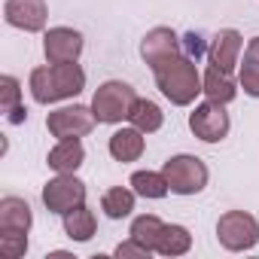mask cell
Instances as JSON below:
<instances>
[{"label": "cell", "mask_w": 259, "mask_h": 259, "mask_svg": "<svg viewBox=\"0 0 259 259\" xmlns=\"http://www.w3.org/2000/svg\"><path fill=\"white\" fill-rule=\"evenodd\" d=\"M132 189L141 198H165L171 192V186H168L162 171H135L132 174Z\"/></svg>", "instance_id": "cell-24"}, {"label": "cell", "mask_w": 259, "mask_h": 259, "mask_svg": "<svg viewBox=\"0 0 259 259\" xmlns=\"http://www.w3.org/2000/svg\"><path fill=\"white\" fill-rule=\"evenodd\" d=\"M46 162H49V168L58 171V174H76V168L85 162V147H82L79 138H64V141H58V144L49 150Z\"/></svg>", "instance_id": "cell-14"}, {"label": "cell", "mask_w": 259, "mask_h": 259, "mask_svg": "<svg viewBox=\"0 0 259 259\" xmlns=\"http://www.w3.org/2000/svg\"><path fill=\"white\" fill-rule=\"evenodd\" d=\"M177 52H183V40L171 28H153L141 40V58L150 67L159 64V61H165V58H171V55H177Z\"/></svg>", "instance_id": "cell-12"}, {"label": "cell", "mask_w": 259, "mask_h": 259, "mask_svg": "<svg viewBox=\"0 0 259 259\" xmlns=\"http://www.w3.org/2000/svg\"><path fill=\"white\" fill-rule=\"evenodd\" d=\"M0 250L7 259H22L28 253V232H0Z\"/></svg>", "instance_id": "cell-25"}, {"label": "cell", "mask_w": 259, "mask_h": 259, "mask_svg": "<svg viewBox=\"0 0 259 259\" xmlns=\"http://www.w3.org/2000/svg\"><path fill=\"white\" fill-rule=\"evenodd\" d=\"M43 55L49 64L76 61L82 55V34L73 28H49L43 34Z\"/></svg>", "instance_id": "cell-10"}, {"label": "cell", "mask_w": 259, "mask_h": 259, "mask_svg": "<svg viewBox=\"0 0 259 259\" xmlns=\"http://www.w3.org/2000/svg\"><path fill=\"white\" fill-rule=\"evenodd\" d=\"M31 98L37 104H55L64 98H76L85 89V70L76 61H64V64H43L31 70L28 79Z\"/></svg>", "instance_id": "cell-2"}, {"label": "cell", "mask_w": 259, "mask_h": 259, "mask_svg": "<svg viewBox=\"0 0 259 259\" xmlns=\"http://www.w3.org/2000/svg\"><path fill=\"white\" fill-rule=\"evenodd\" d=\"M34 213L31 204L19 195H7L0 201V232H31Z\"/></svg>", "instance_id": "cell-15"}, {"label": "cell", "mask_w": 259, "mask_h": 259, "mask_svg": "<svg viewBox=\"0 0 259 259\" xmlns=\"http://www.w3.org/2000/svg\"><path fill=\"white\" fill-rule=\"evenodd\" d=\"M241 49H244V40L235 28L217 31V37L210 40V49H207V61H210V67H217L223 73H232L235 64H238Z\"/></svg>", "instance_id": "cell-11"}, {"label": "cell", "mask_w": 259, "mask_h": 259, "mask_svg": "<svg viewBox=\"0 0 259 259\" xmlns=\"http://www.w3.org/2000/svg\"><path fill=\"white\" fill-rule=\"evenodd\" d=\"M4 19H7V25H13L19 31L40 34L46 28L49 7H46V0H7L4 4Z\"/></svg>", "instance_id": "cell-9"}, {"label": "cell", "mask_w": 259, "mask_h": 259, "mask_svg": "<svg viewBox=\"0 0 259 259\" xmlns=\"http://www.w3.org/2000/svg\"><path fill=\"white\" fill-rule=\"evenodd\" d=\"M95 229H98V220H95V213L85 204H79V207L64 213V232H67L70 241H89L95 235Z\"/></svg>", "instance_id": "cell-22"}, {"label": "cell", "mask_w": 259, "mask_h": 259, "mask_svg": "<svg viewBox=\"0 0 259 259\" xmlns=\"http://www.w3.org/2000/svg\"><path fill=\"white\" fill-rule=\"evenodd\" d=\"M201 79H204V95H207V101H217V104H232V101H235L238 85H235L232 73H223V70H217V67H207Z\"/></svg>", "instance_id": "cell-19"}, {"label": "cell", "mask_w": 259, "mask_h": 259, "mask_svg": "<svg viewBox=\"0 0 259 259\" xmlns=\"http://www.w3.org/2000/svg\"><path fill=\"white\" fill-rule=\"evenodd\" d=\"M110 156L116 162H138L147 150V141H144V132L141 128H119V132L110 135V144H107Z\"/></svg>", "instance_id": "cell-13"}, {"label": "cell", "mask_w": 259, "mask_h": 259, "mask_svg": "<svg viewBox=\"0 0 259 259\" xmlns=\"http://www.w3.org/2000/svg\"><path fill=\"white\" fill-rule=\"evenodd\" d=\"M128 122H132L135 128H141L144 135H153V132H159V128L165 125V113H162V107L156 101L138 98L135 107H132V113H128Z\"/></svg>", "instance_id": "cell-18"}, {"label": "cell", "mask_w": 259, "mask_h": 259, "mask_svg": "<svg viewBox=\"0 0 259 259\" xmlns=\"http://www.w3.org/2000/svg\"><path fill=\"white\" fill-rule=\"evenodd\" d=\"M95 113L92 107H82V104H70V107H58L46 116V128H49V135L64 141V138H85L92 135V128H95Z\"/></svg>", "instance_id": "cell-6"}, {"label": "cell", "mask_w": 259, "mask_h": 259, "mask_svg": "<svg viewBox=\"0 0 259 259\" xmlns=\"http://www.w3.org/2000/svg\"><path fill=\"white\" fill-rule=\"evenodd\" d=\"M150 253H153V250H147V247H144V244H138L135 238H128V241H122V244L116 247V256H119V259H128V256H138V259H147Z\"/></svg>", "instance_id": "cell-26"}, {"label": "cell", "mask_w": 259, "mask_h": 259, "mask_svg": "<svg viewBox=\"0 0 259 259\" xmlns=\"http://www.w3.org/2000/svg\"><path fill=\"white\" fill-rule=\"evenodd\" d=\"M0 107L7 113V122L22 125L28 119V110L22 107V85L16 76H0Z\"/></svg>", "instance_id": "cell-17"}, {"label": "cell", "mask_w": 259, "mask_h": 259, "mask_svg": "<svg viewBox=\"0 0 259 259\" xmlns=\"http://www.w3.org/2000/svg\"><path fill=\"white\" fill-rule=\"evenodd\" d=\"M183 52H186L189 58L204 55V37H201V34H195V31H189V34L183 37Z\"/></svg>", "instance_id": "cell-27"}, {"label": "cell", "mask_w": 259, "mask_h": 259, "mask_svg": "<svg viewBox=\"0 0 259 259\" xmlns=\"http://www.w3.org/2000/svg\"><path fill=\"white\" fill-rule=\"evenodd\" d=\"M189 247H192L189 229L177 226V223H165L162 238L156 244V253H162V256H183V253H189Z\"/></svg>", "instance_id": "cell-20"}, {"label": "cell", "mask_w": 259, "mask_h": 259, "mask_svg": "<svg viewBox=\"0 0 259 259\" xmlns=\"http://www.w3.org/2000/svg\"><path fill=\"white\" fill-rule=\"evenodd\" d=\"M238 82H241L244 95L259 98V37L247 40V46H244V58H241V67H238Z\"/></svg>", "instance_id": "cell-16"}, {"label": "cell", "mask_w": 259, "mask_h": 259, "mask_svg": "<svg viewBox=\"0 0 259 259\" xmlns=\"http://www.w3.org/2000/svg\"><path fill=\"white\" fill-rule=\"evenodd\" d=\"M135 189H125V186H113L101 195V207L110 220H125V217H132L135 210Z\"/></svg>", "instance_id": "cell-21"}, {"label": "cell", "mask_w": 259, "mask_h": 259, "mask_svg": "<svg viewBox=\"0 0 259 259\" xmlns=\"http://www.w3.org/2000/svg\"><path fill=\"white\" fill-rule=\"evenodd\" d=\"M43 204L49 213H67L79 204H85V183L73 174H58L43 186Z\"/></svg>", "instance_id": "cell-8"}, {"label": "cell", "mask_w": 259, "mask_h": 259, "mask_svg": "<svg viewBox=\"0 0 259 259\" xmlns=\"http://www.w3.org/2000/svg\"><path fill=\"white\" fill-rule=\"evenodd\" d=\"M153 76H156V85L159 92L174 104V107H189L201 92H204V79L195 67V61L186 55V52H177L159 64L150 67Z\"/></svg>", "instance_id": "cell-1"}, {"label": "cell", "mask_w": 259, "mask_h": 259, "mask_svg": "<svg viewBox=\"0 0 259 259\" xmlns=\"http://www.w3.org/2000/svg\"><path fill=\"white\" fill-rule=\"evenodd\" d=\"M138 101V92L122 82V79H107L98 85L95 98H92V113L101 125H116L122 119H128V113H132Z\"/></svg>", "instance_id": "cell-3"}, {"label": "cell", "mask_w": 259, "mask_h": 259, "mask_svg": "<svg viewBox=\"0 0 259 259\" xmlns=\"http://www.w3.org/2000/svg\"><path fill=\"white\" fill-rule=\"evenodd\" d=\"M189 128L192 135L204 144H220L229 128H232V119L226 113V104H217V101H204L198 104L192 113H189Z\"/></svg>", "instance_id": "cell-7"}, {"label": "cell", "mask_w": 259, "mask_h": 259, "mask_svg": "<svg viewBox=\"0 0 259 259\" xmlns=\"http://www.w3.org/2000/svg\"><path fill=\"white\" fill-rule=\"evenodd\" d=\"M168 186L174 195H195L207 186V165L198 159V156H189V153H180V156H171L162 168Z\"/></svg>", "instance_id": "cell-4"}, {"label": "cell", "mask_w": 259, "mask_h": 259, "mask_svg": "<svg viewBox=\"0 0 259 259\" xmlns=\"http://www.w3.org/2000/svg\"><path fill=\"white\" fill-rule=\"evenodd\" d=\"M217 238L232 253L253 250L259 244V220L247 210H226L217 223Z\"/></svg>", "instance_id": "cell-5"}, {"label": "cell", "mask_w": 259, "mask_h": 259, "mask_svg": "<svg viewBox=\"0 0 259 259\" xmlns=\"http://www.w3.org/2000/svg\"><path fill=\"white\" fill-rule=\"evenodd\" d=\"M162 229H165V223H162L156 213H141V217L132 223V229H128V238H135V241L144 244L147 250H156V244H159V238H162Z\"/></svg>", "instance_id": "cell-23"}]
</instances>
